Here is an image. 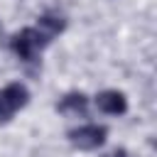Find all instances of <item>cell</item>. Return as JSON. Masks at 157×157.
Wrapping results in <instances>:
<instances>
[{"label": "cell", "mask_w": 157, "mask_h": 157, "mask_svg": "<svg viewBox=\"0 0 157 157\" xmlns=\"http://www.w3.org/2000/svg\"><path fill=\"white\" fill-rule=\"evenodd\" d=\"M47 47H49V42L39 34V29H37L34 25H32V27H25V29H20V32H15V34L10 37V49H12V54H15L20 61H25V64L37 61L39 54H42Z\"/></svg>", "instance_id": "1"}, {"label": "cell", "mask_w": 157, "mask_h": 157, "mask_svg": "<svg viewBox=\"0 0 157 157\" xmlns=\"http://www.w3.org/2000/svg\"><path fill=\"white\" fill-rule=\"evenodd\" d=\"M69 142L76 147V150H83V152H91V150H98L105 145L108 140V128L101 125V123H83L74 130L66 132Z\"/></svg>", "instance_id": "2"}, {"label": "cell", "mask_w": 157, "mask_h": 157, "mask_svg": "<svg viewBox=\"0 0 157 157\" xmlns=\"http://www.w3.org/2000/svg\"><path fill=\"white\" fill-rule=\"evenodd\" d=\"M29 103V91L25 83H7L0 88V123L12 120L15 113H20Z\"/></svg>", "instance_id": "3"}, {"label": "cell", "mask_w": 157, "mask_h": 157, "mask_svg": "<svg viewBox=\"0 0 157 157\" xmlns=\"http://www.w3.org/2000/svg\"><path fill=\"white\" fill-rule=\"evenodd\" d=\"M93 103H96V108L103 113V115H125L128 113V96L123 93V91H118V88H105V91H101L96 98H93Z\"/></svg>", "instance_id": "4"}, {"label": "cell", "mask_w": 157, "mask_h": 157, "mask_svg": "<svg viewBox=\"0 0 157 157\" xmlns=\"http://www.w3.org/2000/svg\"><path fill=\"white\" fill-rule=\"evenodd\" d=\"M56 110L66 118H86L88 113V96L83 91H69L59 98Z\"/></svg>", "instance_id": "5"}, {"label": "cell", "mask_w": 157, "mask_h": 157, "mask_svg": "<svg viewBox=\"0 0 157 157\" xmlns=\"http://www.w3.org/2000/svg\"><path fill=\"white\" fill-rule=\"evenodd\" d=\"M37 29H39V34L52 44L64 29H66V20L61 17V15H42V17H37V25H34Z\"/></svg>", "instance_id": "6"}, {"label": "cell", "mask_w": 157, "mask_h": 157, "mask_svg": "<svg viewBox=\"0 0 157 157\" xmlns=\"http://www.w3.org/2000/svg\"><path fill=\"white\" fill-rule=\"evenodd\" d=\"M108 157H128V152H125V150H113Z\"/></svg>", "instance_id": "7"}]
</instances>
